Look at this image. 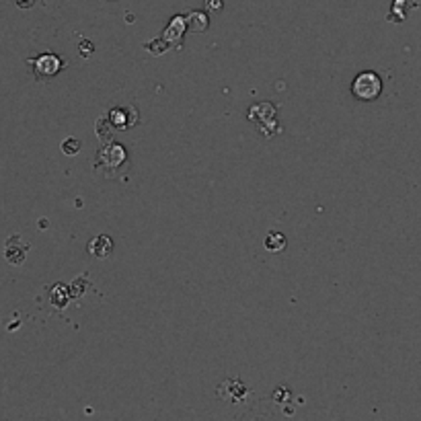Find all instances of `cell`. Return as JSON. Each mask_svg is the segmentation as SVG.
Returning a JSON list of instances; mask_svg holds the SVG:
<instances>
[{
  "label": "cell",
  "mask_w": 421,
  "mask_h": 421,
  "mask_svg": "<svg viewBox=\"0 0 421 421\" xmlns=\"http://www.w3.org/2000/svg\"><path fill=\"white\" fill-rule=\"evenodd\" d=\"M351 93L360 101H374L382 93V80L376 72H362L353 78Z\"/></svg>",
  "instance_id": "1"
},
{
  "label": "cell",
  "mask_w": 421,
  "mask_h": 421,
  "mask_svg": "<svg viewBox=\"0 0 421 421\" xmlns=\"http://www.w3.org/2000/svg\"><path fill=\"white\" fill-rule=\"evenodd\" d=\"M31 66H33V74L44 80V78L56 76L58 72L62 71L64 64H62V60L56 54H42L39 58L31 60Z\"/></svg>",
  "instance_id": "2"
},
{
  "label": "cell",
  "mask_w": 421,
  "mask_h": 421,
  "mask_svg": "<svg viewBox=\"0 0 421 421\" xmlns=\"http://www.w3.org/2000/svg\"><path fill=\"white\" fill-rule=\"evenodd\" d=\"M111 251H114V240L109 236H105V234L103 236H94L93 240L89 243V253L93 257L107 259Z\"/></svg>",
  "instance_id": "3"
},
{
  "label": "cell",
  "mask_w": 421,
  "mask_h": 421,
  "mask_svg": "<svg viewBox=\"0 0 421 421\" xmlns=\"http://www.w3.org/2000/svg\"><path fill=\"white\" fill-rule=\"evenodd\" d=\"M6 259L15 265L23 263L25 261V253H27V245H21V238L19 236H13L6 245Z\"/></svg>",
  "instance_id": "4"
},
{
  "label": "cell",
  "mask_w": 421,
  "mask_h": 421,
  "mask_svg": "<svg viewBox=\"0 0 421 421\" xmlns=\"http://www.w3.org/2000/svg\"><path fill=\"white\" fill-rule=\"evenodd\" d=\"M265 249L269 251V253H280L286 249V236L278 231H271V233L265 236Z\"/></svg>",
  "instance_id": "5"
},
{
  "label": "cell",
  "mask_w": 421,
  "mask_h": 421,
  "mask_svg": "<svg viewBox=\"0 0 421 421\" xmlns=\"http://www.w3.org/2000/svg\"><path fill=\"white\" fill-rule=\"evenodd\" d=\"M111 123L116 126L117 130H126V128H132L134 123H136V119L132 117H128V109H123V107H117L116 111L111 114Z\"/></svg>",
  "instance_id": "6"
},
{
  "label": "cell",
  "mask_w": 421,
  "mask_h": 421,
  "mask_svg": "<svg viewBox=\"0 0 421 421\" xmlns=\"http://www.w3.org/2000/svg\"><path fill=\"white\" fill-rule=\"evenodd\" d=\"M189 27H193V25L197 23V31H206L208 29V17L204 15V13H191L188 17Z\"/></svg>",
  "instance_id": "7"
},
{
  "label": "cell",
  "mask_w": 421,
  "mask_h": 421,
  "mask_svg": "<svg viewBox=\"0 0 421 421\" xmlns=\"http://www.w3.org/2000/svg\"><path fill=\"white\" fill-rule=\"evenodd\" d=\"M62 150H64L66 154H76V152L80 150V142L74 140V138H68V140L62 144Z\"/></svg>",
  "instance_id": "8"
},
{
  "label": "cell",
  "mask_w": 421,
  "mask_h": 421,
  "mask_svg": "<svg viewBox=\"0 0 421 421\" xmlns=\"http://www.w3.org/2000/svg\"><path fill=\"white\" fill-rule=\"evenodd\" d=\"M206 8L208 11H222V0H206Z\"/></svg>",
  "instance_id": "9"
},
{
  "label": "cell",
  "mask_w": 421,
  "mask_h": 421,
  "mask_svg": "<svg viewBox=\"0 0 421 421\" xmlns=\"http://www.w3.org/2000/svg\"><path fill=\"white\" fill-rule=\"evenodd\" d=\"M80 47H85V56H91V51H93V46L89 44V42H83Z\"/></svg>",
  "instance_id": "10"
},
{
  "label": "cell",
  "mask_w": 421,
  "mask_h": 421,
  "mask_svg": "<svg viewBox=\"0 0 421 421\" xmlns=\"http://www.w3.org/2000/svg\"><path fill=\"white\" fill-rule=\"evenodd\" d=\"M17 4H19V6H29L31 0H17Z\"/></svg>",
  "instance_id": "11"
}]
</instances>
